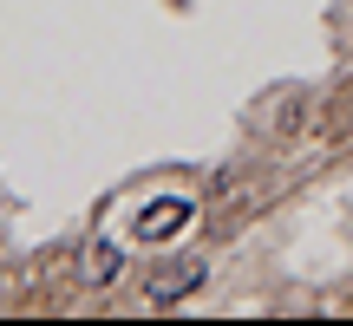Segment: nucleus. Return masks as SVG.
I'll use <instances>...</instances> for the list:
<instances>
[{
  "instance_id": "nucleus-3",
  "label": "nucleus",
  "mask_w": 353,
  "mask_h": 326,
  "mask_svg": "<svg viewBox=\"0 0 353 326\" xmlns=\"http://www.w3.org/2000/svg\"><path fill=\"white\" fill-rule=\"evenodd\" d=\"M79 274H85L92 287H99V281H118V274H125V254H118V241H92V248H85V268H79Z\"/></svg>"
},
{
  "instance_id": "nucleus-2",
  "label": "nucleus",
  "mask_w": 353,
  "mask_h": 326,
  "mask_svg": "<svg viewBox=\"0 0 353 326\" xmlns=\"http://www.w3.org/2000/svg\"><path fill=\"white\" fill-rule=\"evenodd\" d=\"M190 287H203V261H183V268H164V274H151V307H170V301H183Z\"/></svg>"
},
{
  "instance_id": "nucleus-1",
  "label": "nucleus",
  "mask_w": 353,
  "mask_h": 326,
  "mask_svg": "<svg viewBox=\"0 0 353 326\" xmlns=\"http://www.w3.org/2000/svg\"><path fill=\"white\" fill-rule=\"evenodd\" d=\"M190 222H196V202L164 196V202H151V209L138 215V235H144V241H170V235H183Z\"/></svg>"
}]
</instances>
